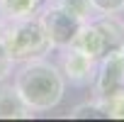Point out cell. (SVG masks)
Wrapping results in <instances>:
<instances>
[{"label": "cell", "instance_id": "cell-1", "mask_svg": "<svg viewBox=\"0 0 124 122\" xmlns=\"http://www.w3.org/2000/svg\"><path fill=\"white\" fill-rule=\"evenodd\" d=\"M12 88L29 110H51L66 93V78L51 61L32 59L24 61L22 69L15 73Z\"/></svg>", "mask_w": 124, "mask_h": 122}, {"label": "cell", "instance_id": "cell-2", "mask_svg": "<svg viewBox=\"0 0 124 122\" xmlns=\"http://www.w3.org/2000/svg\"><path fill=\"white\" fill-rule=\"evenodd\" d=\"M0 42H3L8 56L12 64H24L32 59H41L49 54L51 42L39 22V17H24V20H5L0 29Z\"/></svg>", "mask_w": 124, "mask_h": 122}, {"label": "cell", "instance_id": "cell-3", "mask_svg": "<svg viewBox=\"0 0 124 122\" xmlns=\"http://www.w3.org/2000/svg\"><path fill=\"white\" fill-rule=\"evenodd\" d=\"M39 22H41V27H44V32H46L51 46H61V49L68 46V44L73 42V37L78 34V29H80V25H83L78 17H73V15L66 12V10H61V8L54 5V3L41 10Z\"/></svg>", "mask_w": 124, "mask_h": 122}, {"label": "cell", "instance_id": "cell-4", "mask_svg": "<svg viewBox=\"0 0 124 122\" xmlns=\"http://www.w3.org/2000/svg\"><path fill=\"white\" fill-rule=\"evenodd\" d=\"M119 88H124V61L122 54H107L100 59V66L95 69V78H93V90L95 98H105L117 93Z\"/></svg>", "mask_w": 124, "mask_h": 122}, {"label": "cell", "instance_id": "cell-5", "mask_svg": "<svg viewBox=\"0 0 124 122\" xmlns=\"http://www.w3.org/2000/svg\"><path fill=\"white\" fill-rule=\"evenodd\" d=\"M63 76L76 83V86H85V83H93L95 78V64L97 61L90 59L88 54L78 51L76 46H63Z\"/></svg>", "mask_w": 124, "mask_h": 122}, {"label": "cell", "instance_id": "cell-6", "mask_svg": "<svg viewBox=\"0 0 124 122\" xmlns=\"http://www.w3.org/2000/svg\"><path fill=\"white\" fill-rule=\"evenodd\" d=\"M93 25L97 27V32L102 37L105 56L114 54V51H122V46H124V22H119L114 15H105L100 20H93Z\"/></svg>", "mask_w": 124, "mask_h": 122}, {"label": "cell", "instance_id": "cell-7", "mask_svg": "<svg viewBox=\"0 0 124 122\" xmlns=\"http://www.w3.org/2000/svg\"><path fill=\"white\" fill-rule=\"evenodd\" d=\"M32 110L22 103V98L17 95V90L12 86H3L0 88V117L12 120V117H29Z\"/></svg>", "mask_w": 124, "mask_h": 122}, {"label": "cell", "instance_id": "cell-8", "mask_svg": "<svg viewBox=\"0 0 124 122\" xmlns=\"http://www.w3.org/2000/svg\"><path fill=\"white\" fill-rule=\"evenodd\" d=\"M0 10H3L5 20L37 17L41 10V0H0Z\"/></svg>", "mask_w": 124, "mask_h": 122}, {"label": "cell", "instance_id": "cell-9", "mask_svg": "<svg viewBox=\"0 0 124 122\" xmlns=\"http://www.w3.org/2000/svg\"><path fill=\"white\" fill-rule=\"evenodd\" d=\"M97 107L102 110L105 117H114V120H124V88H119L117 93L112 95H105V98H95Z\"/></svg>", "mask_w": 124, "mask_h": 122}, {"label": "cell", "instance_id": "cell-10", "mask_svg": "<svg viewBox=\"0 0 124 122\" xmlns=\"http://www.w3.org/2000/svg\"><path fill=\"white\" fill-rule=\"evenodd\" d=\"M54 5H58L61 10L71 12L73 17H78L80 22H88L90 20V12H93V5L90 0H51Z\"/></svg>", "mask_w": 124, "mask_h": 122}, {"label": "cell", "instance_id": "cell-11", "mask_svg": "<svg viewBox=\"0 0 124 122\" xmlns=\"http://www.w3.org/2000/svg\"><path fill=\"white\" fill-rule=\"evenodd\" d=\"M90 5L100 15H117L124 10V0H90Z\"/></svg>", "mask_w": 124, "mask_h": 122}, {"label": "cell", "instance_id": "cell-12", "mask_svg": "<svg viewBox=\"0 0 124 122\" xmlns=\"http://www.w3.org/2000/svg\"><path fill=\"white\" fill-rule=\"evenodd\" d=\"M10 73H12V59L8 56V51H5L3 42H0V83H3Z\"/></svg>", "mask_w": 124, "mask_h": 122}, {"label": "cell", "instance_id": "cell-13", "mask_svg": "<svg viewBox=\"0 0 124 122\" xmlns=\"http://www.w3.org/2000/svg\"><path fill=\"white\" fill-rule=\"evenodd\" d=\"M88 115H93V117H105V115H102V110L97 107V103H90V105L76 107V110L71 112V117H88Z\"/></svg>", "mask_w": 124, "mask_h": 122}, {"label": "cell", "instance_id": "cell-14", "mask_svg": "<svg viewBox=\"0 0 124 122\" xmlns=\"http://www.w3.org/2000/svg\"><path fill=\"white\" fill-rule=\"evenodd\" d=\"M3 25H5V15H3V10H0V29H3Z\"/></svg>", "mask_w": 124, "mask_h": 122}, {"label": "cell", "instance_id": "cell-15", "mask_svg": "<svg viewBox=\"0 0 124 122\" xmlns=\"http://www.w3.org/2000/svg\"><path fill=\"white\" fill-rule=\"evenodd\" d=\"M119 54H122V61H124V46H122V51H119Z\"/></svg>", "mask_w": 124, "mask_h": 122}]
</instances>
